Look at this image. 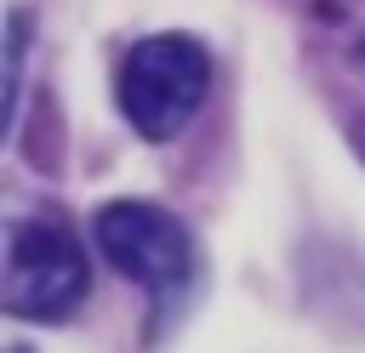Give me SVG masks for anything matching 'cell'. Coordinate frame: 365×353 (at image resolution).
<instances>
[{
    "label": "cell",
    "instance_id": "cell-4",
    "mask_svg": "<svg viewBox=\"0 0 365 353\" xmlns=\"http://www.w3.org/2000/svg\"><path fill=\"white\" fill-rule=\"evenodd\" d=\"M11 353H29V347H11Z\"/></svg>",
    "mask_w": 365,
    "mask_h": 353
},
{
    "label": "cell",
    "instance_id": "cell-3",
    "mask_svg": "<svg viewBox=\"0 0 365 353\" xmlns=\"http://www.w3.org/2000/svg\"><path fill=\"white\" fill-rule=\"evenodd\" d=\"M91 268L80 239L57 222V216H17L6 228V285L0 302L11 319H34V325H57L86 302Z\"/></svg>",
    "mask_w": 365,
    "mask_h": 353
},
{
    "label": "cell",
    "instance_id": "cell-1",
    "mask_svg": "<svg viewBox=\"0 0 365 353\" xmlns=\"http://www.w3.org/2000/svg\"><path fill=\"white\" fill-rule=\"evenodd\" d=\"M211 91V51L188 34H148L125 51L114 102L125 125L148 142H171Z\"/></svg>",
    "mask_w": 365,
    "mask_h": 353
},
{
    "label": "cell",
    "instance_id": "cell-2",
    "mask_svg": "<svg viewBox=\"0 0 365 353\" xmlns=\"http://www.w3.org/2000/svg\"><path fill=\"white\" fill-rule=\"evenodd\" d=\"M91 239L103 262H114V273L137 279L154 296V307H177V296H188L200 273L194 233L154 199H108L91 216Z\"/></svg>",
    "mask_w": 365,
    "mask_h": 353
}]
</instances>
